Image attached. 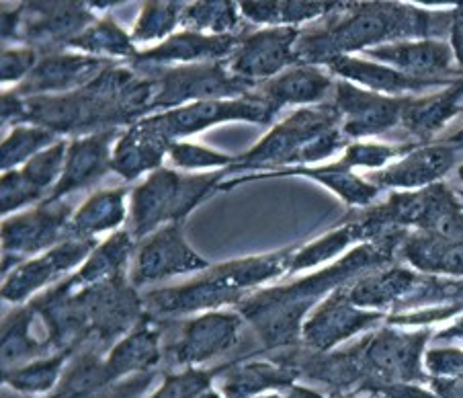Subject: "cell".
Instances as JSON below:
<instances>
[{"mask_svg":"<svg viewBox=\"0 0 463 398\" xmlns=\"http://www.w3.org/2000/svg\"><path fill=\"white\" fill-rule=\"evenodd\" d=\"M187 21L195 32L207 29V32L222 33L236 27L238 17L232 3H199L187 11Z\"/></svg>","mask_w":463,"mask_h":398,"instance_id":"cell-28","label":"cell"},{"mask_svg":"<svg viewBox=\"0 0 463 398\" xmlns=\"http://www.w3.org/2000/svg\"><path fill=\"white\" fill-rule=\"evenodd\" d=\"M43 191L31 185V183L23 177L21 171H9L3 177V189H0V202H3V213H9L13 210L27 205L31 202H37Z\"/></svg>","mask_w":463,"mask_h":398,"instance_id":"cell-30","label":"cell"},{"mask_svg":"<svg viewBox=\"0 0 463 398\" xmlns=\"http://www.w3.org/2000/svg\"><path fill=\"white\" fill-rule=\"evenodd\" d=\"M181 175L175 171H154L142 187L131 195V232L142 239L162 222H179Z\"/></svg>","mask_w":463,"mask_h":398,"instance_id":"cell-5","label":"cell"},{"mask_svg":"<svg viewBox=\"0 0 463 398\" xmlns=\"http://www.w3.org/2000/svg\"><path fill=\"white\" fill-rule=\"evenodd\" d=\"M53 142V132L40 126H19L3 144V158L0 165L6 173L21 163H29L31 158L45 150Z\"/></svg>","mask_w":463,"mask_h":398,"instance_id":"cell-22","label":"cell"},{"mask_svg":"<svg viewBox=\"0 0 463 398\" xmlns=\"http://www.w3.org/2000/svg\"><path fill=\"white\" fill-rule=\"evenodd\" d=\"M373 56L404 68L411 74L441 71L449 62V52H447L445 45L435 42L388 45V48L375 50Z\"/></svg>","mask_w":463,"mask_h":398,"instance_id":"cell-18","label":"cell"},{"mask_svg":"<svg viewBox=\"0 0 463 398\" xmlns=\"http://www.w3.org/2000/svg\"><path fill=\"white\" fill-rule=\"evenodd\" d=\"M29 9L42 14L40 21H31L25 35L31 42H66L71 45L92 21V14L84 11L82 5L53 3V5H29Z\"/></svg>","mask_w":463,"mask_h":398,"instance_id":"cell-13","label":"cell"},{"mask_svg":"<svg viewBox=\"0 0 463 398\" xmlns=\"http://www.w3.org/2000/svg\"><path fill=\"white\" fill-rule=\"evenodd\" d=\"M156 341L158 333L148 331V328H140V331L134 333L128 341H123L121 346L115 349V354L109 362V370L113 374H121L131 367H140L150 364L154 357H156Z\"/></svg>","mask_w":463,"mask_h":398,"instance_id":"cell-24","label":"cell"},{"mask_svg":"<svg viewBox=\"0 0 463 398\" xmlns=\"http://www.w3.org/2000/svg\"><path fill=\"white\" fill-rule=\"evenodd\" d=\"M168 147L171 142L154 132L146 121H140L121 137L111 156V168L121 177L136 179L140 173L156 168Z\"/></svg>","mask_w":463,"mask_h":398,"instance_id":"cell-11","label":"cell"},{"mask_svg":"<svg viewBox=\"0 0 463 398\" xmlns=\"http://www.w3.org/2000/svg\"><path fill=\"white\" fill-rule=\"evenodd\" d=\"M238 328H241V320L232 315H207L193 320L187 325L176 354L183 362L210 357L234 343Z\"/></svg>","mask_w":463,"mask_h":398,"instance_id":"cell-12","label":"cell"},{"mask_svg":"<svg viewBox=\"0 0 463 398\" xmlns=\"http://www.w3.org/2000/svg\"><path fill=\"white\" fill-rule=\"evenodd\" d=\"M60 359H53V362L48 364H40V365H31L29 370L19 372L14 376V386L17 388H27V390H43L48 388L53 378H56Z\"/></svg>","mask_w":463,"mask_h":398,"instance_id":"cell-32","label":"cell"},{"mask_svg":"<svg viewBox=\"0 0 463 398\" xmlns=\"http://www.w3.org/2000/svg\"><path fill=\"white\" fill-rule=\"evenodd\" d=\"M107 66L101 58L90 56H48L37 64L17 90V95L48 93V90H74L89 87Z\"/></svg>","mask_w":463,"mask_h":398,"instance_id":"cell-9","label":"cell"},{"mask_svg":"<svg viewBox=\"0 0 463 398\" xmlns=\"http://www.w3.org/2000/svg\"><path fill=\"white\" fill-rule=\"evenodd\" d=\"M451 163V155L447 150H424L416 152L411 158H406L402 165L390 168L382 175L383 183L390 185H420V183L433 181L439 175L445 173V168Z\"/></svg>","mask_w":463,"mask_h":398,"instance_id":"cell-20","label":"cell"},{"mask_svg":"<svg viewBox=\"0 0 463 398\" xmlns=\"http://www.w3.org/2000/svg\"><path fill=\"white\" fill-rule=\"evenodd\" d=\"M115 136V129H107L103 134L79 137L71 144L66 156V166L60 181L52 191L50 202H56L58 197H64L71 191L89 187L99 181L111 166L109 144Z\"/></svg>","mask_w":463,"mask_h":398,"instance_id":"cell-10","label":"cell"},{"mask_svg":"<svg viewBox=\"0 0 463 398\" xmlns=\"http://www.w3.org/2000/svg\"><path fill=\"white\" fill-rule=\"evenodd\" d=\"M131 249H134V241L128 232L113 234L101 249L95 251V255L89 259L74 280L79 283H89V286L90 283L95 286V283L119 280Z\"/></svg>","mask_w":463,"mask_h":398,"instance_id":"cell-19","label":"cell"},{"mask_svg":"<svg viewBox=\"0 0 463 398\" xmlns=\"http://www.w3.org/2000/svg\"><path fill=\"white\" fill-rule=\"evenodd\" d=\"M328 79L316 71H293L285 72L279 79L265 87V101L277 111L289 103H314L326 93Z\"/></svg>","mask_w":463,"mask_h":398,"instance_id":"cell-17","label":"cell"},{"mask_svg":"<svg viewBox=\"0 0 463 398\" xmlns=\"http://www.w3.org/2000/svg\"><path fill=\"white\" fill-rule=\"evenodd\" d=\"M236 45L234 37L228 35H215L205 37L197 32H184L181 35H175L165 43L152 52L142 53L137 58V66L140 64H168V62H195L202 58H220L223 53L232 52Z\"/></svg>","mask_w":463,"mask_h":398,"instance_id":"cell-15","label":"cell"},{"mask_svg":"<svg viewBox=\"0 0 463 398\" xmlns=\"http://www.w3.org/2000/svg\"><path fill=\"white\" fill-rule=\"evenodd\" d=\"M205 378L199 374H184L181 378H175L160 390L158 396L154 398H189L197 394L203 388Z\"/></svg>","mask_w":463,"mask_h":398,"instance_id":"cell-34","label":"cell"},{"mask_svg":"<svg viewBox=\"0 0 463 398\" xmlns=\"http://www.w3.org/2000/svg\"><path fill=\"white\" fill-rule=\"evenodd\" d=\"M173 163L179 168H210V166H226L234 163V158L226 155H218V152L207 150L203 147H195V144H181L171 142L168 147Z\"/></svg>","mask_w":463,"mask_h":398,"instance_id":"cell-29","label":"cell"},{"mask_svg":"<svg viewBox=\"0 0 463 398\" xmlns=\"http://www.w3.org/2000/svg\"><path fill=\"white\" fill-rule=\"evenodd\" d=\"M205 259L193 252L184 242L181 224H171L154 234L148 242H144L136 270L131 273V281L134 286H140V283L160 281L173 275L205 270Z\"/></svg>","mask_w":463,"mask_h":398,"instance_id":"cell-4","label":"cell"},{"mask_svg":"<svg viewBox=\"0 0 463 398\" xmlns=\"http://www.w3.org/2000/svg\"><path fill=\"white\" fill-rule=\"evenodd\" d=\"M126 189L99 191L92 195L72 218L71 232L74 239L90 241L92 236L119 226L126 218V205H123Z\"/></svg>","mask_w":463,"mask_h":398,"instance_id":"cell-16","label":"cell"},{"mask_svg":"<svg viewBox=\"0 0 463 398\" xmlns=\"http://www.w3.org/2000/svg\"><path fill=\"white\" fill-rule=\"evenodd\" d=\"M346 236H349V232H338V234H333L328 236V239H324L320 242L312 244V247H307L306 251L299 252V255L293 259L291 263V271H298V270H304V267H312L316 263L324 261V259H328L330 255H335V252L338 249H343L346 244Z\"/></svg>","mask_w":463,"mask_h":398,"instance_id":"cell-31","label":"cell"},{"mask_svg":"<svg viewBox=\"0 0 463 398\" xmlns=\"http://www.w3.org/2000/svg\"><path fill=\"white\" fill-rule=\"evenodd\" d=\"M71 48L89 53H103V56H126V53H131V40L111 19H107L80 33L71 43Z\"/></svg>","mask_w":463,"mask_h":398,"instance_id":"cell-23","label":"cell"},{"mask_svg":"<svg viewBox=\"0 0 463 398\" xmlns=\"http://www.w3.org/2000/svg\"><path fill=\"white\" fill-rule=\"evenodd\" d=\"M66 142H58L53 144L52 148H45L40 155H35L33 158L25 163L23 166V177H25L31 185L37 189H45L50 187L60 173H64L66 166Z\"/></svg>","mask_w":463,"mask_h":398,"instance_id":"cell-25","label":"cell"},{"mask_svg":"<svg viewBox=\"0 0 463 398\" xmlns=\"http://www.w3.org/2000/svg\"><path fill=\"white\" fill-rule=\"evenodd\" d=\"M296 37L298 32L291 27H273L254 33L249 40L238 43L232 68L246 81L273 76L298 60L296 53L291 52Z\"/></svg>","mask_w":463,"mask_h":398,"instance_id":"cell-6","label":"cell"},{"mask_svg":"<svg viewBox=\"0 0 463 398\" xmlns=\"http://www.w3.org/2000/svg\"><path fill=\"white\" fill-rule=\"evenodd\" d=\"M95 247V241H66L60 247L52 249L48 255L19 267L3 286V296L11 302H21L23 298H27L40 289L45 283H50L58 278V275L66 273L71 267L80 263L84 257Z\"/></svg>","mask_w":463,"mask_h":398,"instance_id":"cell-7","label":"cell"},{"mask_svg":"<svg viewBox=\"0 0 463 398\" xmlns=\"http://www.w3.org/2000/svg\"><path fill=\"white\" fill-rule=\"evenodd\" d=\"M181 6L173 3H148L144 6L142 17L134 29L136 42L160 40L176 25V14Z\"/></svg>","mask_w":463,"mask_h":398,"instance_id":"cell-26","label":"cell"},{"mask_svg":"<svg viewBox=\"0 0 463 398\" xmlns=\"http://www.w3.org/2000/svg\"><path fill=\"white\" fill-rule=\"evenodd\" d=\"M455 93H447L441 97L429 99L424 103L411 105L406 109V124L414 132H430L443 124V121L453 113Z\"/></svg>","mask_w":463,"mask_h":398,"instance_id":"cell-27","label":"cell"},{"mask_svg":"<svg viewBox=\"0 0 463 398\" xmlns=\"http://www.w3.org/2000/svg\"><path fill=\"white\" fill-rule=\"evenodd\" d=\"M330 119L322 111H299L277 126L257 148H252L241 166H267L296 160H316L326 156L336 147V136L328 132Z\"/></svg>","mask_w":463,"mask_h":398,"instance_id":"cell-1","label":"cell"},{"mask_svg":"<svg viewBox=\"0 0 463 398\" xmlns=\"http://www.w3.org/2000/svg\"><path fill=\"white\" fill-rule=\"evenodd\" d=\"M273 116L275 111L265 99H259V101H222V99H218V101H197L176 107L173 111L144 121L154 132L171 142V137L195 134L199 129L218 124V121L249 119L267 124Z\"/></svg>","mask_w":463,"mask_h":398,"instance_id":"cell-2","label":"cell"},{"mask_svg":"<svg viewBox=\"0 0 463 398\" xmlns=\"http://www.w3.org/2000/svg\"><path fill=\"white\" fill-rule=\"evenodd\" d=\"M35 68L33 50H11L3 53V82H14Z\"/></svg>","mask_w":463,"mask_h":398,"instance_id":"cell-33","label":"cell"},{"mask_svg":"<svg viewBox=\"0 0 463 398\" xmlns=\"http://www.w3.org/2000/svg\"><path fill=\"white\" fill-rule=\"evenodd\" d=\"M252 81L232 79L220 66H189L171 71L160 81L154 107H175L184 101H218L222 97L244 93Z\"/></svg>","mask_w":463,"mask_h":398,"instance_id":"cell-3","label":"cell"},{"mask_svg":"<svg viewBox=\"0 0 463 398\" xmlns=\"http://www.w3.org/2000/svg\"><path fill=\"white\" fill-rule=\"evenodd\" d=\"M338 105L349 113L346 132L354 136L373 134L390 128L396 121L398 113L402 111V103L361 93V90L346 87V84H341V89H338Z\"/></svg>","mask_w":463,"mask_h":398,"instance_id":"cell-14","label":"cell"},{"mask_svg":"<svg viewBox=\"0 0 463 398\" xmlns=\"http://www.w3.org/2000/svg\"><path fill=\"white\" fill-rule=\"evenodd\" d=\"M68 205H53L48 202L40 210H33L3 224V247L5 255H33L48 249L60 239L61 228L66 226Z\"/></svg>","mask_w":463,"mask_h":398,"instance_id":"cell-8","label":"cell"},{"mask_svg":"<svg viewBox=\"0 0 463 398\" xmlns=\"http://www.w3.org/2000/svg\"><path fill=\"white\" fill-rule=\"evenodd\" d=\"M335 71H338L349 79L359 81L367 87L377 89V90H400V89H419L424 87L427 82L422 81H414L408 79L402 72H392L388 68L375 66V64H367V62H359V60H351V58H341L333 64Z\"/></svg>","mask_w":463,"mask_h":398,"instance_id":"cell-21","label":"cell"}]
</instances>
